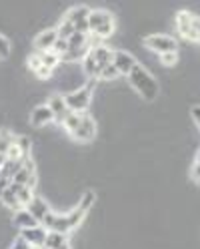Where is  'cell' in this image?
Returning <instances> with one entry per match:
<instances>
[{"label":"cell","mask_w":200,"mask_h":249,"mask_svg":"<svg viewBox=\"0 0 200 249\" xmlns=\"http://www.w3.org/2000/svg\"><path fill=\"white\" fill-rule=\"evenodd\" d=\"M84 211L82 209H72L70 213H64V215H60V213H48L44 217V221H42V227L46 231H56V233H62V235H68V233L72 229H76L80 225V221L84 219Z\"/></svg>","instance_id":"obj_1"},{"label":"cell","mask_w":200,"mask_h":249,"mask_svg":"<svg viewBox=\"0 0 200 249\" xmlns=\"http://www.w3.org/2000/svg\"><path fill=\"white\" fill-rule=\"evenodd\" d=\"M128 79H130V85L136 89V92L144 101H154L158 97V83H156V79L142 65H136L130 71Z\"/></svg>","instance_id":"obj_2"},{"label":"cell","mask_w":200,"mask_h":249,"mask_svg":"<svg viewBox=\"0 0 200 249\" xmlns=\"http://www.w3.org/2000/svg\"><path fill=\"white\" fill-rule=\"evenodd\" d=\"M114 33V17L106 10H90L88 14V35L98 38H108Z\"/></svg>","instance_id":"obj_3"},{"label":"cell","mask_w":200,"mask_h":249,"mask_svg":"<svg viewBox=\"0 0 200 249\" xmlns=\"http://www.w3.org/2000/svg\"><path fill=\"white\" fill-rule=\"evenodd\" d=\"M92 89H94V81H88L82 89H76L68 95H64V101L70 108V113H76V115H84L88 111V107L92 103Z\"/></svg>","instance_id":"obj_4"},{"label":"cell","mask_w":200,"mask_h":249,"mask_svg":"<svg viewBox=\"0 0 200 249\" xmlns=\"http://www.w3.org/2000/svg\"><path fill=\"white\" fill-rule=\"evenodd\" d=\"M176 30L182 38L186 40H196L198 42V36H200V18L192 17L190 12L182 10L176 14Z\"/></svg>","instance_id":"obj_5"},{"label":"cell","mask_w":200,"mask_h":249,"mask_svg":"<svg viewBox=\"0 0 200 249\" xmlns=\"http://www.w3.org/2000/svg\"><path fill=\"white\" fill-rule=\"evenodd\" d=\"M144 46L148 51L158 53V54H168V53L178 51V42L168 35H150L144 38Z\"/></svg>","instance_id":"obj_6"},{"label":"cell","mask_w":200,"mask_h":249,"mask_svg":"<svg viewBox=\"0 0 200 249\" xmlns=\"http://www.w3.org/2000/svg\"><path fill=\"white\" fill-rule=\"evenodd\" d=\"M88 14H90V8L88 6H74L66 12L64 20L72 22L74 24V30L80 35H88Z\"/></svg>","instance_id":"obj_7"},{"label":"cell","mask_w":200,"mask_h":249,"mask_svg":"<svg viewBox=\"0 0 200 249\" xmlns=\"http://www.w3.org/2000/svg\"><path fill=\"white\" fill-rule=\"evenodd\" d=\"M94 135H96V123L88 113H84L80 117V124L74 129L72 137L76 139V141H80V143H90L92 139H94Z\"/></svg>","instance_id":"obj_8"},{"label":"cell","mask_w":200,"mask_h":249,"mask_svg":"<svg viewBox=\"0 0 200 249\" xmlns=\"http://www.w3.org/2000/svg\"><path fill=\"white\" fill-rule=\"evenodd\" d=\"M46 105H48V108L52 111L54 123H58V124H62L66 121V117L70 115V108H68V105H66V101H64L62 95H52Z\"/></svg>","instance_id":"obj_9"},{"label":"cell","mask_w":200,"mask_h":249,"mask_svg":"<svg viewBox=\"0 0 200 249\" xmlns=\"http://www.w3.org/2000/svg\"><path fill=\"white\" fill-rule=\"evenodd\" d=\"M112 65L116 67V71H118V74H130V71L138 65L136 62V58L130 54V53H126V51H114V58H112Z\"/></svg>","instance_id":"obj_10"},{"label":"cell","mask_w":200,"mask_h":249,"mask_svg":"<svg viewBox=\"0 0 200 249\" xmlns=\"http://www.w3.org/2000/svg\"><path fill=\"white\" fill-rule=\"evenodd\" d=\"M34 181H36V177H34V163L30 161V159H24L22 169L18 171L16 175H14L12 183L24 185V187H30V189H32V187H34Z\"/></svg>","instance_id":"obj_11"},{"label":"cell","mask_w":200,"mask_h":249,"mask_svg":"<svg viewBox=\"0 0 200 249\" xmlns=\"http://www.w3.org/2000/svg\"><path fill=\"white\" fill-rule=\"evenodd\" d=\"M58 40V35H56V28H50V30H42V33L34 38V49L38 53H44V51H52L54 42Z\"/></svg>","instance_id":"obj_12"},{"label":"cell","mask_w":200,"mask_h":249,"mask_svg":"<svg viewBox=\"0 0 200 249\" xmlns=\"http://www.w3.org/2000/svg\"><path fill=\"white\" fill-rule=\"evenodd\" d=\"M20 237L32 247H38V245H44V239H46V229L42 225H36V227H30V229H22Z\"/></svg>","instance_id":"obj_13"},{"label":"cell","mask_w":200,"mask_h":249,"mask_svg":"<svg viewBox=\"0 0 200 249\" xmlns=\"http://www.w3.org/2000/svg\"><path fill=\"white\" fill-rule=\"evenodd\" d=\"M90 56L94 58V62L98 65V69H100V72H102V69L104 67H108V65H112V58H114V51H110L108 46H96V49H92L90 51Z\"/></svg>","instance_id":"obj_14"},{"label":"cell","mask_w":200,"mask_h":249,"mask_svg":"<svg viewBox=\"0 0 200 249\" xmlns=\"http://www.w3.org/2000/svg\"><path fill=\"white\" fill-rule=\"evenodd\" d=\"M26 211H28V213L32 215L34 219H36V221L42 225L44 217L50 213V207L46 205V201H44V199H40V197H34V199H32V201H30V203L26 205Z\"/></svg>","instance_id":"obj_15"},{"label":"cell","mask_w":200,"mask_h":249,"mask_svg":"<svg viewBox=\"0 0 200 249\" xmlns=\"http://www.w3.org/2000/svg\"><path fill=\"white\" fill-rule=\"evenodd\" d=\"M54 117H52V111L48 108V105H40L36 107L32 115H30V123L34 124V127H46L48 123H52Z\"/></svg>","instance_id":"obj_16"},{"label":"cell","mask_w":200,"mask_h":249,"mask_svg":"<svg viewBox=\"0 0 200 249\" xmlns=\"http://www.w3.org/2000/svg\"><path fill=\"white\" fill-rule=\"evenodd\" d=\"M12 223H14V227H18L20 231H22V229H30V227H36V225H40V223L34 219V217L26 211V207H24V209H18L16 213H14V219H12Z\"/></svg>","instance_id":"obj_17"},{"label":"cell","mask_w":200,"mask_h":249,"mask_svg":"<svg viewBox=\"0 0 200 249\" xmlns=\"http://www.w3.org/2000/svg\"><path fill=\"white\" fill-rule=\"evenodd\" d=\"M68 245V239L62 233H56V231H46V239H44V247L46 249H62Z\"/></svg>","instance_id":"obj_18"},{"label":"cell","mask_w":200,"mask_h":249,"mask_svg":"<svg viewBox=\"0 0 200 249\" xmlns=\"http://www.w3.org/2000/svg\"><path fill=\"white\" fill-rule=\"evenodd\" d=\"M36 54V58H38V62H40V67H46V69H50V71H54L58 65H60V56L58 54H54L52 51H44V53H34Z\"/></svg>","instance_id":"obj_19"},{"label":"cell","mask_w":200,"mask_h":249,"mask_svg":"<svg viewBox=\"0 0 200 249\" xmlns=\"http://www.w3.org/2000/svg\"><path fill=\"white\" fill-rule=\"evenodd\" d=\"M10 189L16 193V197H18V201H20V205L22 207H26L30 201L34 199V193H32V189L30 187H24V185H16V183H10Z\"/></svg>","instance_id":"obj_20"},{"label":"cell","mask_w":200,"mask_h":249,"mask_svg":"<svg viewBox=\"0 0 200 249\" xmlns=\"http://www.w3.org/2000/svg\"><path fill=\"white\" fill-rule=\"evenodd\" d=\"M0 201H2V205L4 207H8V209H12V211H18V209H24L22 205H20V201H18V197H16V193H14L12 189H10V185H8V189L0 195Z\"/></svg>","instance_id":"obj_21"},{"label":"cell","mask_w":200,"mask_h":249,"mask_svg":"<svg viewBox=\"0 0 200 249\" xmlns=\"http://www.w3.org/2000/svg\"><path fill=\"white\" fill-rule=\"evenodd\" d=\"M82 71H84V74H86V76H90L92 81H96L98 76H100V69H98V65L94 62V58L90 56V53L82 58Z\"/></svg>","instance_id":"obj_22"},{"label":"cell","mask_w":200,"mask_h":249,"mask_svg":"<svg viewBox=\"0 0 200 249\" xmlns=\"http://www.w3.org/2000/svg\"><path fill=\"white\" fill-rule=\"evenodd\" d=\"M74 33H76V30H74V24H72V22H68V20H64V18H62V22L58 24V28H56L58 38H64V40H68Z\"/></svg>","instance_id":"obj_23"},{"label":"cell","mask_w":200,"mask_h":249,"mask_svg":"<svg viewBox=\"0 0 200 249\" xmlns=\"http://www.w3.org/2000/svg\"><path fill=\"white\" fill-rule=\"evenodd\" d=\"M14 141H16V137H14L12 133H8V131L0 133V155H6Z\"/></svg>","instance_id":"obj_24"},{"label":"cell","mask_w":200,"mask_h":249,"mask_svg":"<svg viewBox=\"0 0 200 249\" xmlns=\"http://www.w3.org/2000/svg\"><path fill=\"white\" fill-rule=\"evenodd\" d=\"M92 205H94V193H92V191H86V193L80 197V201H78V209H82V211L86 213Z\"/></svg>","instance_id":"obj_25"},{"label":"cell","mask_w":200,"mask_h":249,"mask_svg":"<svg viewBox=\"0 0 200 249\" xmlns=\"http://www.w3.org/2000/svg\"><path fill=\"white\" fill-rule=\"evenodd\" d=\"M116 76H120V74H118V71H116V67H114V65H108V67H104V69H102V72H100L98 79H104V81H114Z\"/></svg>","instance_id":"obj_26"},{"label":"cell","mask_w":200,"mask_h":249,"mask_svg":"<svg viewBox=\"0 0 200 249\" xmlns=\"http://www.w3.org/2000/svg\"><path fill=\"white\" fill-rule=\"evenodd\" d=\"M66 51H68V40H64V38H58V40L54 42V46H52V53L58 54L60 58L66 54Z\"/></svg>","instance_id":"obj_27"},{"label":"cell","mask_w":200,"mask_h":249,"mask_svg":"<svg viewBox=\"0 0 200 249\" xmlns=\"http://www.w3.org/2000/svg\"><path fill=\"white\" fill-rule=\"evenodd\" d=\"M176 60H178V56H176V53H168V54H160V62L164 67H174L176 65Z\"/></svg>","instance_id":"obj_28"},{"label":"cell","mask_w":200,"mask_h":249,"mask_svg":"<svg viewBox=\"0 0 200 249\" xmlns=\"http://www.w3.org/2000/svg\"><path fill=\"white\" fill-rule=\"evenodd\" d=\"M10 54V42L6 40V36L0 35V58H6Z\"/></svg>","instance_id":"obj_29"},{"label":"cell","mask_w":200,"mask_h":249,"mask_svg":"<svg viewBox=\"0 0 200 249\" xmlns=\"http://www.w3.org/2000/svg\"><path fill=\"white\" fill-rule=\"evenodd\" d=\"M16 145L22 149V153L28 157V153H30V141H28V139L26 137H16Z\"/></svg>","instance_id":"obj_30"},{"label":"cell","mask_w":200,"mask_h":249,"mask_svg":"<svg viewBox=\"0 0 200 249\" xmlns=\"http://www.w3.org/2000/svg\"><path fill=\"white\" fill-rule=\"evenodd\" d=\"M10 249H32V245H28V243H26L22 237H18L16 241H14V245H12Z\"/></svg>","instance_id":"obj_31"},{"label":"cell","mask_w":200,"mask_h":249,"mask_svg":"<svg viewBox=\"0 0 200 249\" xmlns=\"http://www.w3.org/2000/svg\"><path fill=\"white\" fill-rule=\"evenodd\" d=\"M190 175H192V179H194V181H198V183H200V163H194L192 173H190Z\"/></svg>","instance_id":"obj_32"},{"label":"cell","mask_w":200,"mask_h":249,"mask_svg":"<svg viewBox=\"0 0 200 249\" xmlns=\"http://www.w3.org/2000/svg\"><path fill=\"white\" fill-rule=\"evenodd\" d=\"M8 185H10V181H8L6 177H2V175H0V195H2V193L8 189Z\"/></svg>","instance_id":"obj_33"},{"label":"cell","mask_w":200,"mask_h":249,"mask_svg":"<svg viewBox=\"0 0 200 249\" xmlns=\"http://www.w3.org/2000/svg\"><path fill=\"white\" fill-rule=\"evenodd\" d=\"M192 119L196 121V124L200 127V107H194V108H192Z\"/></svg>","instance_id":"obj_34"},{"label":"cell","mask_w":200,"mask_h":249,"mask_svg":"<svg viewBox=\"0 0 200 249\" xmlns=\"http://www.w3.org/2000/svg\"><path fill=\"white\" fill-rule=\"evenodd\" d=\"M196 163H200V151H198V155H196Z\"/></svg>","instance_id":"obj_35"},{"label":"cell","mask_w":200,"mask_h":249,"mask_svg":"<svg viewBox=\"0 0 200 249\" xmlns=\"http://www.w3.org/2000/svg\"><path fill=\"white\" fill-rule=\"evenodd\" d=\"M32 249H46L44 245H38V247H32Z\"/></svg>","instance_id":"obj_36"},{"label":"cell","mask_w":200,"mask_h":249,"mask_svg":"<svg viewBox=\"0 0 200 249\" xmlns=\"http://www.w3.org/2000/svg\"><path fill=\"white\" fill-rule=\"evenodd\" d=\"M198 42H200V36H198Z\"/></svg>","instance_id":"obj_37"}]
</instances>
